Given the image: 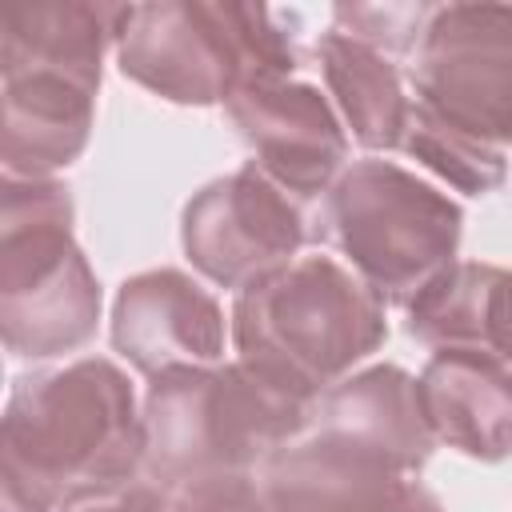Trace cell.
<instances>
[{
  "label": "cell",
  "mask_w": 512,
  "mask_h": 512,
  "mask_svg": "<svg viewBox=\"0 0 512 512\" xmlns=\"http://www.w3.org/2000/svg\"><path fill=\"white\" fill-rule=\"evenodd\" d=\"M112 348L148 380L224 364V308L180 268L136 272L112 304Z\"/></svg>",
  "instance_id": "cell-10"
},
{
  "label": "cell",
  "mask_w": 512,
  "mask_h": 512,
  "mask_svg": "<svg viewBox=\"0 0 512 512\" xmlns=\"http://www.w3.org/2000/svg\"><path fill=\"white\" fill-rule=\"evenodd\" d=\"M432 4H336L332 32L352 36L376 52H412L424 36Z\"/></svg>",
  "instance_id": "cell-19"
},
{
  "label": "cell",
  "mask_w": 512,
  "mask_h": 512,
  "mask_svg": "<svg viewBox=\"0 0 512 512\" xmlns=\"http://www.w3.org/2000/svg\"><path fill=\"white\" fill-rule=\"evenodd\" d=\"M168 512H260V480L252 472L184 480L168 492Z\"/></svg>",
  "instance_id": "cell-20"
},
{
  "label": "cell",
  "mask_w": 512,
  "mask_h": 512,
  "mask_svg": "<svg viewBox=\"0 0 512 512\" xmlns=\"http://www.w3.org/2000/svg\"><path fill=\"white\" fill-rule=\"evenodd\" d=\"M400 148L464 196L496 192L508 180V156L500 148L452 128L448 120L432 116L420 104H412V112H408V128H404Z\"/></svg>",
  "instance_id": "cell-18"
},
{
  "label": "cell",
  "mask_w": 512,
  "mask_h": 512,
  "mask_svg": "<svg viewBox=\"0 0 512 512\" xmlns=\"http://www.w3.org/2000/svg\"><path fill=\"white\" fill-rule=\"evenodd\" d=\"M128 4L52 0L4 12L0 72L4 68H48L100 84L104 52L116 48Z\"/></svg>",
  "instance_id": "cell-15"
},
{
  "label": "cell",
  "mask_w": 512,
  "mask_h": 512,
  "mask_svg": "<svg viewBox=\"0 0 512 512\" xmlns=\"http://www.w3.org/2000/svg\"><path fill=\"white\" fill-rule=\"evenodd\" d=\"M376 512H444V508H440V500H436L416 476H408V480H400V484L392 488V496H388Z\"/></svg>",
  "instance_id": "cell-23"
},
{
  "label": "cell",
  "mask_w": 512,
  "mask_h": 512,
  "mask_svg": "<svg viewBox=\"0 0 512 512\" xmlns=\"http://www.w3.org/2000/svg\"><path fill=\"white\" fill-rule=\"evenodd\" d=\"M416 380L436 444L480 464L512 456V364L492 352L444 348Z\"/></svg>",
  "instance_id": "cell-13"
},
{
  "label": "cell",
  "mask_w": 512,
  "mask_h": 512,
  "mask_svg": "<svg viewBox=\"0 0 512 512\" xmlns=\"http://www.w3.org/2000/svg\"><path fill=\"white\" fill-rule=\"evenodd\" d=\"M60 180L4 176L0 196V336L20 360L84 348L100 324V280L72 236Z\"/></svg>",
  "instance_id": "cell-5"
},
{
  "label": "cell",
  "mask_w": 512,
  "mask_h": 512,
  "mask_svg": "<svg viewBox=\"0 0 512 512\" xmlns=\"http://www.w3.org/2000/svg\"><path fill=\"white\" fill-rule=\"evenodd\" d=\"M112 52L132 84L184 108L228 104L240 84L292 76L300 64L280 16L236 0L128 4Z\"/></svg>",
  "instance_id": "cell-4"
},
{
  "label": "cell",
  "mask_w": 512,
  "mask_h": 512,
  "mask_svg": "<svg viewBox=\"0 0 512 512\" xmlns=\"http://www.w3.org/2000/svg\"><path fill=\"white\" fill-rule=\"evenodd\" d=\"M312 436L352 448L400 476H416L436 448L420 380L400 364H368L312 400Z\"/></svg>",
  "instance_id": "cell-11"
},
{
  "label": "cell",
  "mask_w": 512,
  "mask_h": 512,
  "mask_svg": "<svg viewBox=\"0 0 512 512\" xmlns=\"http://www.w3.org/2000/svg\"><path fill=\"white\" fill-rule=\"evenodd\" d=\"M504 272L508 268H496V264L456 260L404 308L408 336L432 352H444V348L492 352V308H496Z\"/></svg>",
  "instance_id": "cell-17"
},
{
  "label": "cell",
  "mask_w": 512,
  "mask_h": 512,
  "mask_svg": "<svg viewBox=\"0 0 512 512\" xmlns=\"http://www.w3.org/2000/svg\"><path fill=\"white\" fill-rule=\"evenodd\" d=\"M60 512H168V492L152 480H128L120 488L80 496Z\"/></svg>",
  "instance_id": "cell-21"
},
{
  "label": "cell",
  "mask_w": 512,
  "mask_h": 512,
  "mask_svg": "<svg viewBox=\"0 0 512 512\" xmlns=\"http://www.w3.org/2000/svg\"><path fill=\"white\" fill-rule=\"evenodd\" d=\"M324 232L380 304L408 308L456 264L464 212L392 160H356L324 196Z\"/></svg>",
  "instance_id": "cell-6"
},
{
  "label": "cell",
  "mask_w": 512,
  "mask_h": 512,
  "mask_svg": "<svg viewBox=\"0 0 512 512\" xmlns=\"http://www.w3.org/2000/svg\"><path fill=\"white\" fill-rule=\"evenodd\" d=\"M492 356L512 364V272H504L496 308H492Z\"/></svg>",
  "instance_id": "cell-22"
},
{
  "label": "cell",
  "mask_w": 512,
  "mask_h": 512,
  "mask_svg": "<svg viewBox=\"0 0 512 512\" xmlns=\"http://www.w3.org/2000/svg\"><path fill=\"white\" fill-rule=\"evenodd\" d=\"M304 240L308 228L300 204L252 160L204 184L180 216V244L192 268L236 292L288 268Z\"/></svg>",
  "instance_id": "cell-8"
},
{
  "label": "cell",
  "mask_w": 512,
  "mask_h": 512,
  "mask_svg": "<svg viewBox=\"0 0 512 512\" xmlns=\"http://www.w3.org/2000/svg\"><path fill=\"white\" fill-rule=\"evenodd\" d=\"M312 404L244 360L176 368L144 392V480L172 492L216 472H256L300 440Z\"/></svg>",
  "instance_id": "cell-3"
},
{
  "label": "cell",
  "mask_w": 512,
  "mask_h": 512,
  "mask_svg": "<svg viewBox=\"0 0 512 512\" xmlns=\"http://www.w3.org/2000/svg\"><path fill=\"white\" fill-rule=\"evenodd\" d=\"M252 164L296 204L328 196L348 168V128L328 92L296 76L248 80L224 104Z\"/></svg>",
  "instance_id": "cell-9"
},
{
  "label": "cell",
  "mask_w": 512,
  "mask_h": 512,
  "mask_svg": "<svg viewBox=\"0 0 512 512\" xmlns=\"http://www.w3.org/2000/svg\"><path fill=\"white\" fill-rule=\"evenodd\" d=\"M412 104L512 148V4H432L412 64Z\"/></svg>",
  "instance_id": "cell-7"
},
{
  "label": "cell",
  "mask_w": 512,
  "mask_h": 512,
  "mask_svg": "<svg viewBox=\"0 0 512 512\" xmlns=\"http://www.w3.org/2000/svg\"><path fill=\"white\" fill-rule=\"evenodd\" d=\"M4 176L52 180L88 148L96 92L68 72L4 68Z\"/></svg>",
  "instance_id": "cell-12"
},
{
  "label": "cell",
  "mask_w": 512,
  "mask_h": 512,
  "mask_svg": "<svg viewBox=\"0 0 512 512\" xmlns=\"http://www.w3.org/2000/svg\"><path fill=\"white\" fill-rule=\"evenodd\" d=\"M140 476L144 408L112 360L84 356L12 384L0 420V512H60Z\"/></svg>",
  "instance_id": "cell-1"
},
{
  "label": "cell",
  "mask_w": 512,
  "mask_h": 512,
  "mask_svg": "<svg viewBox=\"0 0 512 512\" xmlns=\"http://www.w3.org/2000/svg\"><path fill=\"white\" fill-rule=\"evenodd\" d=\"M320 76L328 88V100L336 116L344 120L348 136L368 152H392L404 140L412 100L404 92V80L396 64L340 32H320L316 40Z\"/></svg>",
  "instance_id": "cell-16"
},
{
  "label": "cell",
  "mask_w": 512,
  "mask_h": 512,
  "mask_svg": "<svg viewBox=\"0 0 512 512\" xmlns=\"http://www.w3.org/2000/svg\"><path fill=\"white\" fill-rule=\"evenodd\" d=\"M400 480L408 476L308 432L260 468V512H376Z\"/></svg>",
  "instance_id": "cell-14"
},
{
  "label": "cell",
  "mask_w": 512,
  "mask_h": 512,
  "mask_svg": "<svg viewBox=\"0 0 512 512\" xmlns=\"http://www.w3.org/2000/svg\"><path fill=\"white\" fill-rule=\"evenodd\" d=\"M388 340L376 292L332 256H296L232 304L236 360L300 400H316Z\"/></svg>",
  "instance_id": "cell-2"
}]
</instances>
